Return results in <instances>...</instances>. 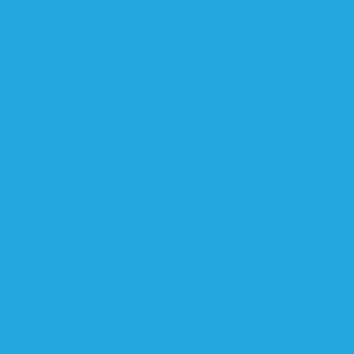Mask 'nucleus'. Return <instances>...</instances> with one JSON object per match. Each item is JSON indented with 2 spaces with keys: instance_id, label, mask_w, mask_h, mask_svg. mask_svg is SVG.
I'll list each match as a JSON object with an SVG mask.
<instances>
[]
</instances>
